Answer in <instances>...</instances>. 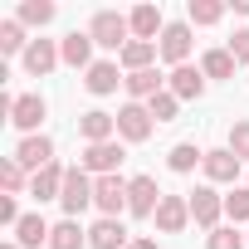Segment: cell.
<instances>
[{
    "label": "cell",
    "mask_w": 249,
    "mask_h": 249,
    "mask_svg": "<svg viewBox=\"0 0 249 249\" xmlns=\"http://www.w3.org/2000/svg\"><path fill=\"white\" fill-rule=\"evenodd\" d=\"M88 35H93V44L122 54V49L132 44V20H127V15H117V10H98L93 25H88Z\"/></svg>",
    "instance_id": "cell-1"
},
{
    "label": "cell",
    "mask_w": 249,
    "mask_h": 249,
    "mask_svg": "<svg viewBox=\"0 0 249 249\" xmlns=\"http://www.w3.org/2000/svg\"><path fill=\"white\" fill-rule=\"evenodd\" d=\"M59 205H64V215L69 220H78L88 205H93V176L83 171V166H69V176H64V196H59Z\"/></svg>",
    "instance_id": "cell-2"
},
{
    "label": "cell",
    "mask_w": 249,
    "mask_h": 249,
    "mask_svg": "<svg viewBox=\"0 0 249 249\" xmlns=\"http://www.w3.org/2000/svg\"><path fill=\"white\" fill-rule=\"evenodd\" d=\"M127 191H132V181H122V176H98L93 181V205L103 210V220H117L127 210Z\"/></svg>",
    "instance_id": "cell-3"
},
{
    "label": "cell",
    "mask_w": 249,
    "mask_h": 249,
    "mask_svg": "<svg viewBox=\"0 0 249 249\" xmlns=\"http://www.w3.org/2000/svg\"><path fill=\"white\" fill-rule=\"evenodd\" d=\"M122 152L117 142H98V147H83V157H78V166L88 171V176H117V166H122Z\"/></svg>",
    "instance_id": "cell-4"
},
{
    "label": "cell",
    "mask_w": 249,
    "mask_h": 249,
    "mask_svg": "<svg viewBox=\"0 0 249 249\" xmlns=\"http://www.w3.org/2000/svg\"><path fill=\"white\" fill-rule=\"evenodd\" d=\"M186 200H191V220H196V225H205V230H220L225 200H220V196H215L210 186H196V191H191Z\"/></svg>",
    "instance_id": "cell-5"
},
{
    "label": "cell",
    "mask_w": 249,
    "mask_h": 249,
    "mask_svg": "<svg viewBox=\"0 0 249 249\" xmlns=\"http://www.w3.org/2000/svg\"><path fill=\"white\" fill-rule=\"evenodd\" d=\"M157 230H166V234H181L186 225H191V200L186 196H161V205H157Z\"/></svg>",
    "instance_id": "cell-6"
},
{
    "label": "cell",
    "mask_w": 249,
    "mask_h": 249,
    "mask_svg": "<svg viewBox=\"0 0 249 249\" xmlns=\"http://www.w3.org/2000/svg\"><path fill=\"white\" fill-rule=\"evenodd\" d=\"M117 132L127 137V142H147V137H152V112H147L142 103L117 107Z\"/></svg>",
    "instance_id": "cell-7"
},
{
    "label": "cell",
    "mask_w": 249,
    "mask_h": 249,
    "mask_svg": "<svg viewBox=\"0 0 249 249\" xmlns=\"http://www.w3.org/2000/svg\"><path fill=\"white\" fill-rule=\"evenodd\" d=\"M59 59H64L69 69H93V35H88V30L64 35V39H59Z\"/></svg>",
    "instance_id": "cell-8"
},
{
    "label": "cell",
    "mask_w": 249,
    "mask_h": 249,
    "mask_svg": "<svg viewBox=\"0 0 249 249\" xmlns=\"http://www.w3.org/2000/svg\"><path fill=\"white\" fill-rule=\"evenodd\" d=\"M157 205H161V191H157V181H152V176H132L127 210H132L137 220H147V215H157Z\"/></svg>",
    "instance_id": "cell-9"
},
{
    "label": "cell",
    "mask_w": 249,
    "mask_h": 249,
    "mask_svg": "<svg viewBox=\"0 0 249 249\" xmlns=\"http://www.w3.org/2000/svg\"><path fill=\"white\" fill-rule=\"evenodd\" d=\"M161 59H166V64H176V69L191 59V25H181V20H176V25H166V30H161Z\"/></svg>",
    "instance_id": "cell-10"
},
{
    "label": "cell",
    "mask_w": 249,
    "mask_h": 249,
    "mask_svg": "<svg viewBox=\"0 0 249 249\" xmlns=\"http://www.w3.org/2000/svg\"><path fill=\"white\" fill-rule=\"evenodd\" d=\"M78 132H83V142H88V147H98V142H112V132H117V117H112V112H103V107H93V112H83V117H78Z\"/></svg>",
    "instance_id": "cell-11"
},
{
    "label": "cell",
    "mask_w": 249,
    "mask_h": 249,
    "mask_svg": "<svg viewBox=\"0 0 249 249\" xmlns=\"http://www.w3.org/2000/svg\"><path fill=\"white\" fill-rule=\"evenodd\" d=\"M64 176H69V171H64L59 161H49L44 171L30 176V196H35V200H59V196H64Z\"/></svg>",
    "instance_id": "cell-12"
},
{
    "label": "cell",
    "mask_w": 249,
    "mask_h": 249,
    "mask_svg": "<svg viewBox=\"0 0 249 249\" xmlns=\"http://www.w3.org/2000/svg\"><path fill=\"white\" fill-rule=\"evenodd\" d=\"M117 83H127V78H122V73H117V64H107V59H98V64L83 73V88H88V93H98V98L117 93Z\"/></svg>",
    "instance_id": "cell-13"
},
{
    "label": "cell",
    "mask_w": 249,
    "mask_h": 249,
    "mask_svg": "<svg viewBox=\"0 0 249 249\" xmlns=\"http://www.w3.org/2000/svg\"><path fill=\"white\" fill-rule=\"evenodd\" d=\"M54 64H64L59 49H54V39H30V49H25V69H30L35 78H44V73H54Z\"/></svg>",
    "instance_id": "cell-14"
},
{
    "label": "cell",
    "mask_w": 249,
    "mask_h": 249,
    "mask_svg": "<svg viewBox=\"0 0 249 249\" xmlns=\"http://www.w3.org/2000/svg\"><path fill=\"white\" fill-rule=\"evenodd\" d=\"M10 122H15L20 132H30V137H35V127L44 122V98H39V93H25V98H15V112H10Z\"/></svg>",
    "instance_id": "cell-15"
},
{
    "label": "cell",
    "mask_w": 249,
    "mask_h": 249,
    "mask_svg": "<svg viewBox=\"0 0 249 249\" xmlns=\"http://www.w3.org/2000/svg\"><path fill=\"white\" fill-rule=\"evenodd\" d=\"M88 244H93V249H127L132 234L122 230V220H98V225L88 230Z\"/></svg>",
    "instance_id": "cell-16"
},
{
    "label": "cell",
    "mask_w": 249,
    "mask_h": 249,
    "mask_svg": "<svg viewBox=\"0 0 249 249\" xmlns=\"http://www.w3.org/2000/svg\"><path fill=\"white\" fill-rule=\"evenodd\" d=\"M15 161L30 166V171H44V166L54 161V142H49V137H25L20 152H15Z\"/></svg>",
    "instance_id": "cell-17"
},
{
    "label": "cell",
    "mask_w": 249,
    "mask_h": 249,
    "mask_svg": "<svg viewBox=\"0 0 249 249\" xmlns=\"http://www.w3.org/2000/svg\"><path fill=\"white\" fill-rule=\"evenodd\" d=\"M127 20H132V39H147V44H157V35L166 30V25H161V10H157V5H137V10L127 15Z\"/></svg>",
    "instance_id": "cell-18"
},
{
    "label": "cell",
    "mask_w": 249,
    "mask_h": 249,
    "mask_svg": "<svg viewBox=\"0 0 249 249\" xmlns=\"http://www.w3.org/2000/svg\"><path fill=\"white\" fill-rule=\"evenodd\" d=\"M122 88L132 93V103H152L157 93H166V88H161V73H157V69H142V73H127V83H122Z\"/></svg>",
    "instance_id": "cell-19"
},
{
    "label": "cell",
    "mask_w": 249,
    "mask_h": 249,
    "mask_svg": "<svg viewBox=\"0 0 249 249\" xmlns=\"http://www.w3.org/2000/svg\"><path fill=\"white\" fill-rule=\"evenodd\" d=\"M200 166H205V176H210V181H234V176H239V157H234L230 147L205 152V161H200Z\"/></svg>",
    "instance_id": "cell-20"
},
{
    "label": "cell",
    "mask_w": 249,
    "mask_h": 249,
    "mask_svg": "<svg viewBox=\"0 0 249 249\" xmlns=\"http://www.w3.org/2000/svg\"><path fill=\"white\" fill-rule=\"evenodd\" d=\"M49 225H44V215H25L20 225H15V244L20 249H39V244H49Z\"/></svg>",
    "instance_id": "cell-21"
},
{
    "label": "cell",
    "mask_w": 249,
    "mask_h": 249,
    "mask_svg": "<svg viewBox=\"0 0 249 249\" xmlns=\"http://www.w3.org/2000/svg\"><path fill=\"white\" fill-rule=\"evenodd\" d=\"M161 54V44H147V39H132L127 49H122L117 59H122V69L127 73H142V69H152V59Z\"/></svg>",
    "instance_id": "cell-22"
},
{
    "label": "cell",
    "mask_w": 249,
    "mask_h": 249,
    "mask_svg": "<svg viewBox=\"0 0 249 249\" xmlns=\"http://www.w3.org/2000/svg\"><path fill=\"white\" fill-rule=\"evenodd\" d=\"M171 93H176V98H200V93H205V73L191 69V64L171 69Z\"/></svg>",
    "instance_id": "cell-23"
},
{
    "label": "cell",
    "mask_w": 249,
    "mask_h": 249,
    "mask_svg": "<svg viewBox=\"0 0 249 249\" xmlns=\"http://www.w3.org/2000/svg\"><path fill=\"white\" fill-rule=\"evenodd\" d=\"M83 244H88V230L78 220H59L49 234V249H83Z\"/></svg>",
    "instance_id": "cell-24"
},
{
    "label": "cell",
    "mask_w": 249,
    "mask_h": 249,
    "mask_svg": "<svg viewBox=\"0 0 249 249\" xmlns=\"http://www.w3.org/2000/svg\"><path fill=\"white\" fill-rule=\"evenodd\" d=\"M200 73H205V78H234V54H230V49H210V54L200 59Z\"/></svg>",
    "instance_id": "cell-25"
},
{
    "label": "cell",
    "mask_w": 249,
    "mask_h": 249,
    "mask_svg": "<svg viewBox=\"0 0 249 249\" xmlns=\"http://www.w3.org/2000/svg\"><path fill=\"white\" fill-rule=\"evenodd\" d=\"M166 161H171V171H181V176H186V171H196V166H200V161H205V152H200V147H196V142H176V147H171V157H166Z\"/></svg>",
    "instance_id": "cell-26"
},
{
    "label": "cell",
    "mask_w": 249,
    "mask_h": 249,
    "mask_svg": "<svg viewBox=\"0 0 249 249\" xmlns=\"http://www.w3.org/2000/svg\"><path fill=\"white\" fill-rule=\"evenodd\" d=\"M30 44H25V25L20 20H5L0 25V54H25Z\"/></svg>",
    "instance_id": "cell-27"
},
{
    "label": "cell",
    "mask_w": 249,
    "mask_h": 249,
    "mask_svg": "<svg viewBox=\"0 0 249 249\" xmlns=\"http://www.w3.org/2000/svg\"><path fill=\"white\" fill-rule=\"evenodd\" d=\"M176 107H181V98H176L171 88H166V93H157V98L147 103V112H152V122H171V117H176Z\"/></svg>",
    "instance_id": "cell-28"
},
{
    "label": "cell",
    "mask_w": 249,
    "mask_h": 249,
    "mask_svg": "<svg viewBox=\"0 0 249 249\" xmlns=\"http://www.w3.org/2000/svg\"><path fill=\"white\" fill-rule=\"evenodd\" d=\"M49 20H54L49 0H25V5H20V25H49Z\"/></svg>",
    "instance_id": "cell-29"
},
{
    "label": "cell",
    "mask_w": 249,
    "mask_h": 249,
    "mask_svg": "<svg viewBox=\"0 0 249 249\" xmlns=\"http://www.w3.org/2000/svg\"><path fill=\"white\" fill-rule=\"evenodd\" d=\"M220 15H225L220 0H191V25H215Z\"/></svg>",
    "instance_id": "cell-30"
},
{
    "label": "cell",
    "mask_w": 249,
    "mask_h": 249,
    "mask_svg": "<svg viewBox=\"0 0 249 249\" xmlns=\"http://www.w3.org/2000/svg\"><path fill=\"white\" fill-rule=\"evenodd\" d=\"M0 186H5V196H20V191H25V166H20L15 157L0 166Z\"/></svg>",
    "instance_id": "cell-31"
},
{
    "label": "cell",
    "mask_w": 249,
    "mask_h": 249,
    "mask_svg": "<svg viewBox=\"0 0 249 249\" xmlns=\"http://www.w3.org/2000/svg\"><path fill=\"white\" fill-rule=\"evenodd\" d=\"M205 249H244V239H239V230H234V225H220V230H210Z\"/></svg>",
    "instance_id": "cell-32"
},
{
    "label": "cell",
    "mask_w": 249,
    "mask_h": 249,
    "mask_svg": "<svg viewBox=\"0 0 249 249\" xmlns=\"http://www.w3.org/2000/svg\"><path fill=\"white\" fill-rule=\"evenodd\" d=\"M225 215L239 225V220H249V186H239V191H230L225 196Z\"/></svg>",
    "instance_id": "cell-33"
},
{
    "label": "cell",
    "mask_w": 249,
    "mask_h": 249,
    "mask_svg": "<svg viewBox=\"0 0 249 249\" xmlns=\"http://www.w3.org/2000/svg\"><path fill=\"white\" fill-rule=\"evenodd\" d=\"M230 152H234L239 161H249V117H239L234 127H230Z\"/></svg>",
    "instance_id": "cell-34"
},
{
    "label": "cell",
    "mask_w": 249,
    "mask_h": 249,
    "mask_svg": "<svg viewBox=\"0 0 249 249\" xmlns=\"http://www.w3.org/2000/svg\"><path fill=\"white\" fill-rule=\"evenodd\" d=\"M20 220H25V215H20V205H15V196H0V225H10V230H15Z\"/></svg>",
    "instance_id": "cell-35"
},
{
    "label": "cell",
    "mask_w": 249,
    "mask_h": 249,
    "mask_svg": "<svg viewBox=\"0 0 249 249\" xmlns=\"http://www.w3.org/2000/svg\"><path fill=\"white\" fill-rule=\"evenodd\" d=\"M230 54H234V64H249V30H239L230 39Z\"/></svg>",
    "instance_id": "cell-36"
},
{
    "label": "cell",
    "mask_w": 249,
    "mask_h": 249,
    "mask_svg": "<svg viewBox=\"0 0 249 249\" xmlns=\"http://www.w3.org/2000/svg\"><path fill=\"white\" fill-rule=\"evenodd\" d=\"M127 249H161V244H157V239H132Z\"/></svg>",
    "instance_id": "cell-37"
},
{
    "label": "cell",
    "mask_w": 249,
    "mask_h": 249,
    "mask_svg": "<svg viewBox=\"0 0 249 249\" xmlns=\"http://www.w3.org/2000/svg\"><path fill=\"white\" fill-rule=\"evenodd\" d=\"M0 249H20V244H15V239H10V244H0Z\"/></svg>",
    "instance_id": "cell-38"
}]
</instances>
